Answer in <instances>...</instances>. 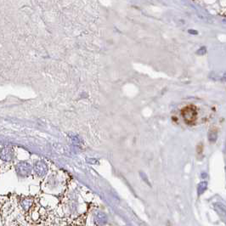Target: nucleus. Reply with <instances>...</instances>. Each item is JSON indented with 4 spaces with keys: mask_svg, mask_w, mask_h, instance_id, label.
<instances>
[{
    "mask_svg": "<svg viewBox=\"0 0 226 226\" xmlns=\"http://www.w3.org/2000/svg\"><path fill=\"white\" fill-rule=\"evenodd\" d=\"M36 171L38 173L39 175L41 174H44L45 172H46V167L45 165H44L43 163H38L37 165H36Z\"/></svg>",
    "mask_w": 226,
    "mask_h": 226,
    "instance_id": "obj_4",
    "label": "nucleus"
},
{
    "mask_svg": "<svg viewBox=\"0 0 226 226\" xmlns=\"http://www.w3.org/2000/svg\"><path fill=\"white\" fill-rule=\"evenodd\" d=\"M181 115L186 124L193 125L197 118L196 107L193 105H187L181 111Z\"/></svg>",
    "mask_w": 226,
    "mask_h": 226,
    "instance_id": "obj_1",
    "label": "nucleus"
},
{
    "mask_svg": "<svg viewBox=\"0 0 226 226\" xmlns=\"http://www.w3.org/2000/svg\"><path fill=\"white\" fill-rule=\"evenodd\" d=\"M16 171L19 173L20 175L25 176L28 174L29 173L31 172V166L30 164L26 163H20L16 166Z\"/></svg>",
    "mask_w": 226,
    "mask_h": 226,
    "instance_id": "obj_2",
    "label": "nucleus"
},
{
    "mask_svg": "<svg viewBox=\"0 0 226 226\" xmlns=\"http://www.w3.org/2000/svg\"><path fill=\"white\" fill-rule=\"evenodd\" d=\"M12 150L9 149V148H4L0 152V157L3 160H4V161H10L12 158Z\"/></svg>",
    "mask_w": 226,
    "mask_h": 226,
    "instance_id": "obj_3",
    "label": "nucleus"
},
{
    "mask_svg": "<svg viewBox=\"0 0 226 226\" xmlns=\"http://www.w3.org/2000/svg\"><path fill=\"white\" fill-rule=\"evenodd\" d=\"M189 32H191V33H195V34H196V33H197V32H195V31H189Z\"/></svg>",
    "mask_w": 226,
    "mask_h": 226,
    "instance_id": "obj_6",
    "label": "nucleus"
},
{
    "mask_svg": "<svg viewBox=\"0 0 226 226\" xmlns=\"http://www.w3.org/2000/svg\"><path fill=\"white\" fill-rule=\"evenodd\" d=\"M206 53V48H205V47H202V48H201V49H199V51L197 52V54H203Z\"/></svg>",
    "mask_w": 226,
    "mask_h": 226,
    "instance_id": "obj_5",
    "label": "nucleus"
}]
</instances>
